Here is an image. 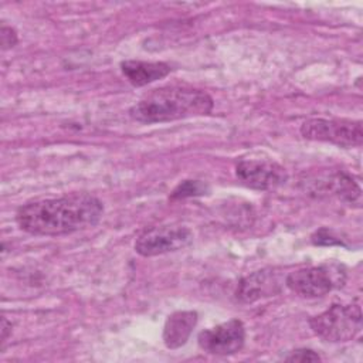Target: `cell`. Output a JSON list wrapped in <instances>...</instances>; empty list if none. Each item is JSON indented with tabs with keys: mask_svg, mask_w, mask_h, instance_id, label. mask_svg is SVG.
Segmentation results:
<instances>
[{
	"mask_svg": "<svg viewBox=\"0 0 363 363\" xmlns=\"http://www.w3.org/2000/svg\"><path fill=\"white\" fill-rule=\"evenodd\" d=\"M11 332V322H9L4 316L1 318V340L6 342L9 337V333Z\"/></svg>",
	"mask_w": 363,
	"mask_h": 363,
	"instance_id": "cell-17",
	"label": "cell"
},
{
	"mask_svg": "<svg viewBox=\"0 0 363 363\" xmlns=\"http://www.w3.org/2000/svg\"><path fill=\"white\" fill-rule=\"evenodd\" d=\"M235 176L244 186L261 191L274 190L288 180L285 167L271 159H242L235 164Z\"/></svg>",
	"mask_w": 363,
	"mask_h": 363,
	"instance_id": "cell-7",
	"label": "cell"
},
{
	"mask_svg": "<svg viewBox=\"0 0 363 363\" xmlns=\"http://www.w3.org/2000/svg\"><path fill=\"white\" fill-rule=\"evenodd\" d=\"M102 201L91 193H69L55 199H40L18 207V227L33 235H65L99 223Z\"/></svg>",
	"mask_w": 363,
	"mask_h": 363,
	"instance_id": "cell-1",
	"label": "cell"
},
{
	"mask_svg": "<svg viewBox=\"0 0 363 363\" xmlns=\"http://www.w3.org/2000/svg\"><path fill=\"white\" fill-rule=\"evenodd\" d=\"M284 281L274 269H259L244 277L237 286L235 296L240 302L252 303L262 298L274 296L281 292Z\"/></svg>",
	"mask_w": 363,
	"mask_h": 363,
	"instance_id": "cell-10",
	"label": "cell"
},
{
	"mask_svg": "<svg viewBox=\"0 0 363 363\" xmlns=\"http://www.w3.org/2000/svg\"><path fill=\"white\" fill-rule=\"evenodd\" d=\"M199 315L196 311H176L170 313L164 322L162 339L167 349H179L184 346L196 328Z\"/></svg>",
	"mask_w": 363,
	"mask_h": 363,
	"instance_id": "cell-11",
	"label": "cell"
},
{
	"mask_svg": "<svg viewBox=\"0 0 363 363\" xmlns=\"http://www.w3.org/2000/svg\"><path fill=\"white\" fill-rule=\"evenodd\" d=\"M311 241L315 244V245H343L342 240L337 238L330 230L328 228H320L318 230L312 237H311Z\"/></svg>",
	"mask_w": 363,
	"mask_h": 363,
	"instance_id": "cell-14",
	"label": "cell"
},
{
	"mask_svg": "<svg viewBox=\"0 0 363 363\" xmlns=\"http://www.w3.org/2000/svg\"><path fill=\"white\" fill-rule=\"evenodd\" d=\"M0 41H1V50L13 48L18 41L16 30L13 27H9V26L3 24L1 31H0Z\"/></svg>",
	"mask_w": 363,
	"mask_h": 363,
	"instance_id": "cell-16",
	"label": "cell"
},
{
	"mask_svg": "<svg viewBox=\"0 0 363 363\" xmlns=\"http://www.w3.org/2000/svg\"><path fill=\"white\" fill-rule=\"evenodd\" d=\"M345 281L346 271L343 265L328 262L316 267L298 268L289 272L285 278V285L299 296L319 298L343 286Z\"/></svg>",
	"mask_w": 363,
	"mask_h": 363,
	"instance_id": "cell-4",
	"label": "cell"
},
{
	"mask_svg": "<svg viewBox=\"0 0 363 363\" xmlns=\"http://www.w3.org/2000/svg\"><path fill=\"white\" fill-rule=\"evenodd\" d=\"M193 241L189 227L167 224L143 231L135 241V251L142 257H156L186 248Z\"/></svg>",
	"mask_w": 363,
	"mask_h": 363,
	"instance_id": "cell-6",
	"label": "cell"
},
{
	"mask_svg": "<svg viewBox=\"0 0 363 363\" xmlns=\"http://www.w3.org/2000/svg\"><path fill=\"white\" fill-rule=\"evenodd\" d=\"M305 190L315 196H333L347 203H359L362 190L354 179L342 170L308 176L303 182Z\"/></svg>",
	"mask_w": 363,
	"mask_h": 363,
	"instance_id": "cell-9",
	"label": "cell"
},
{
	"mask_svg": "<svg viewBox=\"0 0 363 363\" xmlns=\"http://www.w3.org/2000/svg\"><path fill=\"white\" fill-rule=\"evenodd\" d=\"M286 362H319L322 357L312 349H296L284 357Z\"/></svg>",
	"mask_w": 363,
	"mask_h": 363,
	"instance_id": "cell-15",
	"label": "cell"
},
{
	"mask_svg": "<svg viewBox=\"0 0 363 363\" xmlns=\"http://www.w3.org/2000/svg\"><path fill=\"white\" fill-rule=\"evenodd\" d=\"M121 71L133 86H145L164 78L170 72V65L162 61L126 60L121 62Z\"/></svg>",
	"mask_w": 363,
	"mask_h": 363,
	"instance_id": "cell-12",
	"label": "cell"
},
{
	"mask_svg": "<svg viewBox=\"0 0 363 363\" xmlns=\"http://www.w3.org/2000/svg\"><path fill=\"white\" fill-rule=\"evenodd\" d=\"M301 135L309 140L328 142L340 147H357L363 142L360 121L339 118H309L301 125Z\"/></svg>",
	"mask_w": 363,
	"mask_h": 363,
	"instance_id": "cell-5",
	"label": "cell"
},
{
	"mask_svg": "<svg viewBox=\"0 0 363 363\" xmlns=\"http://www.w3.org/2000/svg\"><path fill=\"white\" fill-rule=\"evenodd\" d=\"M245 342V326L238 319H230L204 329L197 336L200 349L214 356H230L240 352Z\"/></svg>",
	"mask_w": 363,
	"mask_h": 363,
	"instance_id": "cell-8",
	"label": "cell"
},
{
	"mask_svg": "<svg viewBox=\"0 0 363 363\" xmlns=\"http://www.w3.org/2000/svg\"><path fill=\"white\" fill-rule=\"evenodd\" d=\"M208 190H210L208 184L204 183L203 180H183L173 189V191L170 193V199L180 200L187 197L204 196L208 193Z\"/></svg>",
	"mask_w": 363,
	"mask_h": 363,
	"instance_id": "cell-13",
	"label": "cell"
},
{
	"mask_svg": "<svg viewBox=\"0 0 363 363\" xmlns=\"http://www.w3.org/2000/svg\"><path fill=\"white\" fill-rule=\"evenodd\" d=\"M309 326L325 342H349L362 330V309L359 303H333L326 311L312 316Z\"/></svg>",
	"mask_w": 363,
	"mask_h": 363,
	"instance_id": "cell-3",
	"label": "cell"
},
{
	"mask_svg": "<svg viewBox=\"0 0 363 363\" xmlns=\"http://www.w3.org/2000/svg\"><path fill=\"white\" fill-rule=\"evenodd\" d=\"M213 105V98L204 91L186 86H162L145 94L132 105L129 116L140 123H162L207 115Z\"/></svg>",
	"mask_w": 363,
	"mask_h": 363,
	"instance_id": "cell-2",
	"label": "cell"
}]
</instances>
